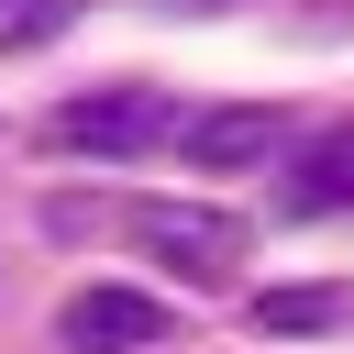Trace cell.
Instances as JSON below:
<instances>
[{
    "instance_id": "4",
    "label": "cell",
    "mask_w": 354,
    "mask_h": 354,
    "mask_svg": "<svg viewBox=\"0 0 354 354\" xmlns=\"http://www.w3.org/2000/svg\"><path fill=\"white\" fill-rule=\"evenodd\" d=\"M277 144H288V122H277L266 100H243V111H188V122H177V155L210 166V177H221V166H266Z\"/></svg>"
},
{
    "instance_id": "6",
    "label": "cell",
    "mask_w": 354,
    "mask_h": 354,
    "mask_svg": "<svg viewBox=\"0 0 354 354\" xmlns=\"http://www.w3.org/2000/svg\"><path fill=\"white\" fill-rule=\"evenodd\" d=\"M343 321V288L321 277V288H266L254 299V332H332Z\"/></svg>"
},
{
    "instance_id": "7",
    "label": "cell",
    "mask_w": 354,
    "mask_h": 354,
    "mask_svg": "<svg viewBox=\"0 0 354 354\" xmlns=\"http://www.w3.org/2000/svg\"><path fill=\"white\" fill-rule=\"evenodd\" d=\"M77 22V0H0V55H33Z\"/></svg>"
},
{
    "instance_id": "8",
    "label": "cell",
    "mask_w": 354,
    "mask_h": 354,
    "mask_svg": "<svg viewBox=\"0 0 354 354\" xmlns=\"http://www.w3.org/2000/svg\"><path fill=\"white\" fill-rule=\"evenodd\" d=\"M155 11H232V0H155Z\"/></svg>"
},
{
    "instance_id": "2",
    "label": "cell",
    "mask_w": 354,
    "mask_h": 354,
    "mask_svg": "<svg viewBox=\"0 0 354 354\" xmlns=\"http://www.w3.org/2000/svg\"><path fill=\"white\" fill-rule=\"evenodd\" d=\"M133 243H144L155 266H177L188 288H221V277L243 266V221H232V210H199V199H144V210H133Z\"/></svg>"
},
{
    "instance_id": "1",
    "label": "cell",
    "mask_w": 354,
    "mask_h": 354,
    "mask_svg": "<svg viewBox=\"0 0 354 354\" xmlns=\"http://www.w3.org/2000/svg\"><path fill=\"white\" fill-rule=\"evenodd\" d=\"M177 100L166 88H144V77H111V88H88V100H66V111H44V144L55 155H155V144H177Z\"/></svg>"
},
{
    "instance_id": "5",
    "label": "cell",
    "mask_w": 354,
    "mask_h": 354,
    "mask_svg": "<svg viewBox=\"0 0 354 354\" xmlns=\"http://www.w3.org/2000/svg\"><path fill=\"white\" fill-rule=\"evenodd\" d=\"M277 210H288V221H321V210H354V122H332L321 144H299V166H288Z\"/></svg>"
},
{
    "instance_id": "3",
    "label": "cell",
    "mask_w": 354,
    "mask_h": 354,
    "mask_svg": "<svg viewBox=\"0 0 354 354\" xmlns=\"http://www.w3.org/2000/svg\"><path fill=\"white\" fill-rule=\"evenodd\" d=\"M177 332V310L155 288H77L55 310V354H155Z\"/></svg>"
}]
</instances>
